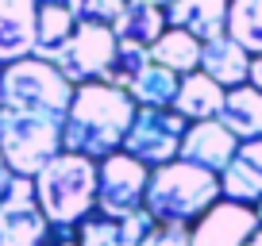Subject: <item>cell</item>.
<instances>
[{
	"label": "cell",
	"instance_id": "9a60e30c",
	"mask_svg": "<svg viewBox=\"0 0 262 246\" xmlns=\"http://www.w3.org/2000/svg\"><path fill=\"white\" fill-rule=\"evenodd\" d=\"M74 31H77V19H74V12L66 8V4H39L31 58L58 66L62 54H66V46H70V39H74Z\"/></svg>",
	"mask_w": 262,
	"mask_h": 246
},
{
	"label": "cell",
	"instance_id": "f546056e",
	"mask_svg": "<svg viewBox=\"0 0 262 246\" xmlns=\"http://www.w3.org/2000/svg\"><path fill=\"white\" fill-rule=\"evenodd\" d=\"M139 4H155V8H170L173 0H139Z\"/></svg>",
	"mask_w": 262,
	"mask_h": 246
},
{
	"label": "cell",
	"instance_id": "4316f807",
	"mask_svg": "<svg viewBox=\"0 0 262 246\" xmlns=\"http://www.w3.org/2000/svg\"><path fill=\"white\" fill-rule=\"evenodd\" d=\"M12 177H16V173L8 169V162H4V154H0V200L8 196V185H12Z\"/></svg>",
	"mask_w": 262,
	"mask_h": 246
},
{
	"label": "cell",
	"instance_id": "5b68a950",
	"mask_svg": "<svg viewBox=\"0 0 262 246\" xmlns=\"http://www.w3.org/2000/svg\"><path fill=\"white\" fill-rule=\"evenodd\" d=\"M189 123L181 119L173 108H139L131 119V131L123 139V154H131L135 162H143L147 169L178 162L181 139H185Z\"/></svg>",
	"mask_w": 262,
	"mask_h": 246
},
{
	"label": "cell",
	"instance_id": "ac0fdd59",
	"mask_svg": "<svg viewBox=\"0 0 262 246\" xmlns=\"http://www.w3.org/2000/svg\"><path fill=\"white\" fill-rule=\"evenodd\" d=\"M166 8H155V4H139V0H127V8L120 12V19L112 23V35L120 42H135V46H155L166 31Z\"/></svg>",
	"mask_w": 262,
	"mask_h": 246
},
{
	"label": "cell",
	"instance_id": "6da1fadb",
	"mask_svg": "<svg viewBox=\"0 0 262 246\" xmlns=\"http://www.w3.org/2000/svg\"><path fill=\"white\" fill-rule=\"evenodd\" d=\"M74 85L62 69L24 58L0 69V154L16 177H39L50 158L62 154V123Z\"/></svg>",
	"mask_w": 262,
	"mask_h": 246
},
{
	"label": "cell",
	"instance_id": "603a6c76",
	"mask_svg": "<svg viewBox=\"0 0 262 246\" xmlns=\"http://www.w3.org/2000/svg\"><path fill=\"white\" fill-rule=\"evenodd\" d=\"M66 8L74 12L77 23H100L112 27L120 19V12L127 8V0H66Z\"/></svg>",
	"mask_w": 262,
	"mask_h": 246
},
{
	"label": "cell",
	"instance_id": "ba28073f",
	"mask_svg": "<svg viewBox=\"0 0 262 246\" xmlns=\"http://www.w3.org/2000/svg\"><path fill=\"white\" fill-rule=\"evenodd\" d=\"M116 46H120V39L112 35V27L77 23L74 39L66 46L62 62H58V69H62V77L74 89L77 85H89V81H104L112 62H116Z\"/></svg>",
	"mask_w": 262,
	"mask_h": 246
},
{
	"label": "cell",
	"instance_id": "484cf974",
	"mask_svg": "<svg viewBox=\"0 0 262 246\" xmlns=\"http://www.w3.org/2000/svg\"><path fill=\"white\" fill-rule=\"evenodd\" d=\"M143 246H189V227H173V223H158Z\"/></svg>",
	"mask_w": 262,
	"mask_h": 246
},
{
	"label": "cell",
	"instance_id": "cb8c5ba5",
	"mask_svg": "<svg viewBox=\"0 0 262 246\" xmlns=\"http://www.w3.org/2000/svg\"><path fill=\"white\" fill-rule=\"evenodd\" d=\"M77 246H120V223L93 212L77 223Z\"/></svg>",
	"mask_w": 262,
	"mask_h": 246
},
{
	"label": "cell",
	"instance_id": "8fae6325",
	"mask_svg": "<svg viewBox=\"0 0 262 246\" xmlns=\"http://www.w3.org/2000/svg\"><path fill=\"white\" fill-rule=\"evenodd\" d=\"M35 19H39L35 0H0V69L31 58Z\"/></svg>",
	"mask_w": 262,
	"mask_h": 246
},
{
	"label": "cell",
	"instance_id": "4fadbf2b",
	"mask_svg": "<svg viewBox=\"0 0 262 246\" xmlns=\"http://www.w3.org/2000/svg\"><path fill=\"white\" fill-rule=\"evenodd\" d=\"M228 8L231 0H173L166 8V23L189 31L196 42H212L228 35Z\"/></svg>",
	"mask_w": 262,
	"mask_h": 246
},
{
	"label": "cell",
	"instance_id": "5bb4252c",
	"mask_svg": "<svg viewBox=\"0 0 262 246\" xmlns=\"http://www.w3.org/2000/svg\"><path fill=\"white\" fill-rule=\"evenodd\" d=\"M201 73H208L224 92H231L251 77V54L231 35H220L212 42H201Z\"/></svg>",
	"mask_w": 262,
	"mask_h": 246
},
{
	"label": "cell",
	"instance_id": "ffe728a7",
	"mask_svg": "<svg viewBox=\"0 0 262 246\" xmlns=\"http://www.w3.org/2000/svg\"><path fill=\"white\" fill-rule=\"evenodd\" d=\"M178 85H181L178 73H170V69H162V66L150 62V66L127 85V96L135 100V108H173Z\"/></svg>",
	"mask_w": 262,
	"mask_h": 246
},
{
	"label": "cell",
	"instance_id": "1f68e13d",
	"mask_svg": "<svg viewBox=\"0 0 262 246\" xmlns=\"http://www.w3.org/2000/svg\"><path fill=\"white\" fill-rule=\"evenodd\" d=\"M35 4H66V0H35Z\"/></svg>",
	"mask_w": 262,
	"mask_h": 246
},
{
	"label": "cell",
	"instance_id": "8992f818",
	"mask_svg": "<svg viewBox=\"0 0 262 246\" xmlns=\"http://www.w3.org/2000/svg\"><path fill=\"white\" fill-rule=\"evenodd\" d=\"M147 185H150V169L143 162H135L123 150L108 154L104 162H97V212L123 223L127 215L143 212Z\"/></svg>",
	"mask_w": 262,
	"mask_h": 246
},
{
	"label": "cell",
	"instance_id": "d6a6232c",
	"mask_svg": "<svg viewBox=\"0 0 262 246\" xmlns=\"http://www.w3.org/2000/svg\"><path fill=\"white\" fill-rule=\"evenodd\" d=\"M254 212H258V227H262V204H258V208H254Z\"/></svg>",
	"mask_w": 262,
	"mask_h": 246
},
{
	"label": "cell",
	"instance_id": "4dcf8cb0",
	"mask_svg": "<svg viewBox=\"0 0 262 246\" xmlns=\"http://www.w3.org/2000/svg\"><path fill=\"white\" fill-rule=\"evenodd\" d=\"M247 246H262V231H258V235H254V238H251Z\"/></svg>",
	"mask_w": 262,
	"mask_h": 246
},
{
	"label": "cell",
	"instance_id": "277c9868",
	"mask_svg": "<svg viewBox=\"0 0 262 246\" xmlns=\"http://www.w3.org/2000/svg\"><path fill=\"white\" fill-rule=\"evenodd\" d=\"M35 200L50 227H77L97 212V162L81 154H58L35 177Z\"/></svg>",
	"mask_w": 262,
	"mask_h": 246
},
{
	"label": "cell",
	"instance_id": "44dd1931",
	"mask_svg": "<svg viewBox=\"0 0 262 246\" xmlns=\"http://www.w3.org/2000/svg\"><path fill=\"white\" fill-rule=\"evenodd\" d=\"M228 35L251 58L262 54V0H231V8H228Z\"/></svg>",
	"mask_w": 262,
	"mask_h": 246
},
{
	"label": "cell",
	"instance_id": "7a4b0ae2",
	"mask_svg": "<svg viewBox=\"0 0 262 246\" xmlns=\"http://www.w3.org/2000/svg\"><path fill=\"white\" fill-rule=\"evenodd\" d=\"M135 112H139L135 100L116 85H104V81L77 85L70 112H66V123H62V150L93 158V162L120 154Z\"/></svg>",
	"mask_w": 262,
	"mask_h": 246
},
{
	"label": "cell",
	"instance_id": "83f0119b",
	"mask_svg": "<svg viewBox=\"0 0 262 246\" xmlns=\"http://www.w3.org/2000/svg\"><path fill=\"white\" fill-rule=\"evenodd\" d=\"M247 85H254V89L262 92V54L251 58V77H247Z\"/></svg>",
	"mask_w": 262,
	"mask_h": 246
},
{
	"label": "cell",
	"instance_id": "3957f363",
	"mask_svg": "<svg viewBox=\"0 0 262 246\" xmlns=\"http://www.w3.org/2000/svg\"><path fill=\"white\" fill-rule=\"evenodd\" d=\"M220 177L208 169H196L189 162H170L150 169V185H147V200L143 212L155 223H173V227H193L212 204H220Z\"/></svg>",
	"mask_w": 262,
	"mask_h": 246
},
{
	"label": "cell",
	"instance_id": "52a82bcc",
	"mask_svg": "<svg viewBox=\"0 0 262 246\" xmlns=\"http://www.w3.org/2000/svg\"><path fill=\"white\" fill-rule=\"evenodd\" d=\"M50 231L35 200V181L12 177L8 196L0 200V246H50Z\"/></svg>",
	"mask_w": 262,
	"mask_h": 246
},
{
	"label": "cell",
	"instance_id": "e0dca14e",
	"mask_svg": "<svg viewBox=\"0 0 262 246\" xmlns=\"http://www.w3.org/2000/svg\"><path fill=\"white\" fill-rule=\"evenodd\" d=\"M216 119L235 135L239 142L262 139V92L254 85H239V89L224 92V108Z\"/></svg>",
	"mask_w": 262,
	"mask_h": 246
},
{
	"label": "cell",
	"instance_id": "2e32d148",
	"mask_svg": "<svg viewBox=\"0 0 262 246\" xmlns=\"http://www.w3.org/2000/svg\"><path fill=\"white\" fill-rule=\"evenodd\" d=\"M224 108V89L212 81L208 73H189L181 77L178 85V96H173V112L181 115L185 123H205V119H216Z\"/></svg>",
	"mask_w": 262,
	"mask_h": 246
},
{
	"label": "cell",
	"instance_id": "7402d4cb",
	"mask_svg": "<svg viewBox=\"0 0 262 246\" xmlns=\"http://www.w3.org/2000/svg\"><path fill=\"white\" fill-rule=\"evenodd\" d=\"M147 66H150V50H147V46L120 42V46H116V62H112V69H108L104 85H116V89L127 92V85L135 81V77H139Z\"/></svg>",
	"mask_w": 262,
	"mask_h": 246
},
{
	"label": "cell",
	"instance_id": "9c48e42d",
	"mask_svg": "<svg viewBox=\"0 0 262 246\" xmlns=\"http://www.w3.org/2000/svg\"><path fill=\"white\" fill-rule=\"evenodd\" d=\"M258 231L262 227L254 208L220 200L189 227V246H247Z\"/></svg>",
	"mask_w": 262,
	"mask_h": 246
},
{
	"label": "cell",
	"instance_id": "d4e9b609",
	"mask_svg": "<svg viewBox=\"0 0 262 246\" xmlns=\"http://www.w3.org/2000/svg\"><path fill=\"white\" fill-rule=\"evenodd\" d=\"M158 223L150 219L147 212H135V215H127V219L120 223V246H143L150 238V231H155Z\"/></svg>",
	"mask_w": 262,
	"mask_h": 246
},
{
	"label": "cell",
	"instance_id": "f1b7e54d",
	"mask_svg": "<svg viewBox=\"0 0 262 246\" xmlns=\"http://www.w3.org/2000/svg\"><path fill=\"white\" fill-rule=\"evenodd\" d=\"M50 246H77V238H50Z\"/></svg>",
	"mask_w": 262,
	"mask_h": 246
},
{
	"label": "cell",
	"instance_id": "d6986e66",
	"mask_svg": "<svg viewBox=\"0 0 262 246\" xmlns=\"http://www.w3.org/2000/svg\"><path fill=\"white\" fill-rule=\"evenodd\" d=\"M150 62L178 77H189L201 69V42L193 39L189 31H178V27H166L162 39L150 46Z\"/></svg>",
	"mask_w": 262,
	"mask_h": 246
},
{
	"label": "cell",
	"instance_id": "7c38bea8",
	"mask_svg": "<svg viewBox=\"0 0 262 246\" xmlns=\"http://www.w3.org/2000/svg\"><path fill=\"white\" fill-rule=\"evenodd\" d=\"M220 192L231 204H247V208L262 204V139L239 142V154L220 173Z\"/></svg>",
	"mask_w": 262,
	"mask_h": 246
},
{
	"label": "cell",
	"instance_id": "30bf717a",
	"mask_svg": "<svg viewBox=\"0 0 262 246\" xmlns=\"http://www.w3.org/2000/svg\"><path fill=\"white\" fill-rule=\"evenodd\" d=\"M239 154V139L224 127L220 119H205V123H189L185 139H181V162L196 165V169H208L220 177L231 165V158Z\"/></svg>",
	"mask_w": 262,
	"mask_h": 246
}]
</instances>
